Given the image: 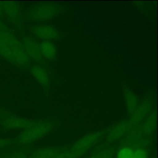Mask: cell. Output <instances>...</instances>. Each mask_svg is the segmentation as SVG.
Wrapping results in <instances>:
<instances>
[{
  "mask_svg": "<svg viewBox=\"0 0 158 158\" xmlns=\"http://www.w3.org/2000/svg\"><path fill=\"white\" fill-rule=\"evenodd\" d=\"M0 56L21 68H26L30 64V59L25 53L21 41L6 30H0Z\"/></svg>",
  "mask_w": 158,
  "mask_h": 158,
  "instance_id": "obj_1",
  "label": "cell"
},
{
  "mask_svg": "<svg viewBox=\"0 0 158 158\" xmlns=\"http://www.w3.org/2000/svg\"><path fill=\"white\" fill-rule=\"evenodd\" d=\"M62 6L56 2H44L31 7L27 12V17L32 21L43 22L51 20L59 15Z\"/></svg>",
  "mask_w": 158,
  "mask_h": 158,
  "instance_id": "obj_2",
  "label": "cell"
},
{
  "mask_svg": "<svg viewBox=\"0 0 158 158\" xmlns=\"http://www.w3.org/2000/svg\"><path fill=\"white\" fill-rule=\"evenodd\" d=\"M53 128V123L49 120L36 122L31 127L23 130L18 135L17 141L21 145L31 144L48 135Z\"/></svg>",
  "mask_w": 158,
  "mask_h": 158,
  "instance_id": "obj_3",
  "label": "cell"
},
{
  "mask_svg": "<svg viewBox=\"0 0 158 158\" xmlns=\"http://www.w3.org/2000/svg\"><path fill=\"white\" fill-rule=\"evenodd\" d=\"M103 133L101 131H94L86 134L75 141L70 150L77 158H79L96 144L101 139Z\"/></svg>",
  "mask_w": 158,
  "mask_h": 158,
  "instance_id": "obj_4",
  "label": "cell"
},
{
  "mask_svg": "<svg viewBox=\"0 0 158 158\" xmlns=\"http://www.w3.org/2000/svg\"><path fill=\"white\" fill-rule=\"evenodd\" d=\"M36 123L35 121L25 117L10 115L4 118L1 122L2 127L9 131L25 130Z\"/></svg>",
  "mask_w": 158,
  "mask_h": 158,
  "instance_id": "obj_5",
  "label": "cell"
},
{
  "mask_svg": "<svg viewBox=\"0 0 158 158\" xmlns=\"http://www.w3.org/2000/svg\"><path fill=\"white\" fill-rule=\"evenodd\" d=\"M24 51L30 59L40 61L43 59L40 44L31 36H24L21 41Z\"/></svg>",
  "mask_w": 158,
  "mask_h": 158,
  "instance_id": "obj_6",
  "label": "cell"
},
{
  "mask_svg": "<svg viewBox=\"0 0 158 158\" xmlns=\"http://www.w3.org/2000/svg\"><path fill=\"white\" fill-rule=\"evenodd\" d=\"M32 33L38 38L44 41L57 40L60 38L59 31L53 26L48 25H39L31 28Z\"/></svg>",
  "mask_w": 158,
  "mask_h": 158,
  "instance_id": "obj_7",
  "label": "cell"
},
{
  "mask_svg": "<svg viewBox=\"0 0 158 158\" xmlns=\"http://www.w3.org/2000/svg\"><path fill=\"white\" fill-rule=\"evenodd\" d=\"M133 127L134 125L130 120L116 124L108 131L106 136L107 141L108 142L116 141L127 134Z\"/></svg>",
  "mask_w": 158,
  "mask_h": 158,
  "instance_id": "obj_8",
  "label": "cell"
},
{
  "mask_svg": "<svg viewBox=\"0 0 158 158\" xmlns=\"http://www.w3.org/2000/svg\"><path fill=\"white\" fill-rule=\"evenodd\" d=\"M2 12L12 20L17 22L20 20L22 12L18 3L12 1H2Z\"/></svg>",
  "mask_w": 158,
  "mask_h": 158,
  "instance_id": "obj_9",
  "label": "cell"
},
{
  "mask_svg": "<svg viewBox=\"0 0 158 158\" xmlns=\"http://www.w3.org/2000/svg\"><path fill=\"white\" fill-rule=\"evenodd\" d=\"M30 70L33 77L40 85L44 88H47L49 86V76L43 67L38 65H35L30 67Z\"/></svg>",
  "mask_w": 158,
  "mask_h": 158,
  "instance_id": "obj_10",
  "label": "cell"
},
{
  "mask_svg": "<svg viewBox=\"0 0 158 158\" xmlns=\"http://www.w3.org/2000/svg\"><path fill=\"white\" fill-rule=\"evenodd\" d=\"M61 149L54 147L41 148L33 151L28 158H54Z\"/></svg>",
  "mask_w": 158,
  "mask_h": 158,
  "instance_id": "obj_11",
  "label": "cell"
},
{
  "mask_svg": "<svg viewBox=\"0 0 158 158\" xmlns=\"http://www.w3.org/2000/svg\"><path fill=\"white\" fill-rule=\"evenodd\" d=\"M42 56L46 59H54L56 56V48L54 43L50 41H43L40 44Z\"/></svg>",
  "mask_w": 158,
  "mask_h": 158,
  "instance_id": "obj_12",
  "label": "cell"
},
{
  "mask_svg": "<svg viewBox=\"0 0 158 158\" xmlns=\"http://www.w3.org/2000/svg\"><path fill=\"white\" fill-rule=\"evenodd\" d=\"M125 98L126 104L129 112H134L137 106V98L135 94L131 91H127L125 93Z\"/></svg>",
  "mask_w": 158,
  "mask_h": 158,
  "instance_id": "obj_13",
  "label": "cell"
},
{
  "mask_svg": "<svg viewBox=\"0 0 158 158\" xmlns=\"http://www.w3.org/2000/svg\"><path fill=\"white\" fill-rule=\"evenodd\" d=\"M134 149L129 146L120 148L115 153V158H133Z\"/></svg>",
  "mask_w": 158,
  "mask_h": 158,
  "instance_id": "obj_14",
  "label": "cell"
},
{
  "mask_svg": "<svg viewBox=\"0 0 158 158\" xmlns=\"http://www.w3.org/2000/svg\"><path fill=\"white\" fill-rule=\"evenodd\" d=\"M115 155L114 150L112 148H106L100 150L88 158H114Z\"/></svg>",
  "mask_w": 158,
  "mask_h": 158,
  "instance_id": "obj_15",
  "label": "cell"
},
{
  "mask_svg": "<svg viewBox=\"0 0 158 158\" xmlns=\"http://www.w3.org/2000/svg\"><path fill=\"white\" fill-rule=\"evenodd\" d=\"M156 125V118L155 116L153 115L149 116L148 120L144 122V125L142 127V132L145 135H149L151 134L155 127Z\"/></svg>",
  "mask_w": 158,
  "mask_h": 158,
  "instance_id": "obj_16",
  "label": "cell"
},
{
  "mask_svg": "<svg viewBox=\"0 0 158 158\" xmlns=\"http://www.w3.org/2000/svg\"><path fill=\"white\" fill-rule=\"evenodd\" d=\"M133 158H149L148 151L144 148L134 149Z\"/></svg>",
  "mask_w": 158,
  "mask_h": 158,
  "instance_id": "obj_17",
  "label": "cell"
},
{
  "mask_svg": "<svg viewBox=\"0 0 158 158\" xmlns=\"http://www.w3.org/2000/svg\"><path fill=\"white\" fill-rule=\"evenodd\" d=\"M54 158H77V156L69 149L60 151Z\"/></svg>",
  "mask_w": 158,
  "mask_h": 158,
  "instance_id": "obj_18",
  "label": "cell"
},
{
  "mask_svg": "<svg viewBox=\"0 0 158 158\" xmlns=\"http://www.w3.org/2000/svg\"><path fill=\"white\" fill-rule=\"evenodd\" d=\"M1 158H28L27 154L23 151H16L3 156Z\"/></svg>",
  "mask_w": 158,
  "mask_h": 158,
  "instance_id": "obj_19",
  "label": "cell"
},
{
  "mask_svg": "<svg viewBox=\"0 0 158 158\" xmlns=\"http://www.w3.org/2000/svg\"><path fill=\"white\" fill-rule=\"evenodd\" d=\"M12 143V139L9 138L0 136V150L9 146Z\"/></svg>",
  "mask_w": 158,
  "mask_h": 158,
  "instance_id": "obj_20",
  "label": "cell"
},
{
  "mask_svg": "<svg viewBox=\"0 0 158 158\" xmlns=\"http://www.w3.org/2000/svg\"><path fill=\"white\" fill-rule=\"evenodd\" d=\"M6 29V27L3 23V22L0 19V30H5Z\"/></svg>",
  "mask_w": 158,
  "mask_h": 158,
  "instance_id": "obj_21",
  "label": "cell"
},
{
  "mask_svg": "<svg viewBox=\"0 0 158 158\" xmlns=\"http://www.w3.org/2000/svg\"><path fill=\"white\" fill-rule=\"evenodd\" d=\"M3 113H4V111H3L2 109L0 108V116L2 115H3Z\"/></svg>",
  "mask_w": 158,
  "mask_h": 158,
  "instance_id": "obj_22",
  "label": "cell"
}]
</instances>
